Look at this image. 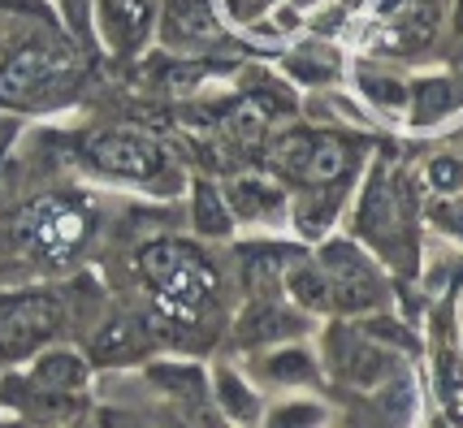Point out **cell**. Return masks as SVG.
I'll return each instance as SVG.
<instances>
[{
    "instance_id": "d6986e66",
    "label": "cell",
    "mask_w": 463,
    "mask_h": 428,
    "mask_svg": "<svg viewBox=\"0 0 463 428\" xmlns=\"http://www.w3.org/2000/svg\"><path fill=\"white\" fill-rule=\"evenodd\" d=\"M195 225H200L203 234H225L230 229V212H225L222 195L208 182L195 186Z\"/></svg>"
},
{
    "instance_id": "2e32d148",
    "label": "cell",
    "mask_w": 463,
    "mask_h": 428,
    "mask_svg": "<svg viewBox=\"0 0 463 428\" xmlns=\"http://www.w3.org/2000/svg\"><path fill=\"white\" fill-rule=\"evenodd\" d=\"M295 329H299L295 316H286L278 307L260 303L247 321H242V342H269V338H286V333H295Z\"/></svg>"
},
{
    "instance_id": "f1b7e54d",
    "label": "cell",
    "mask_w": 463,
    "mask_h": 428,
    "mask_svg": "<svg viewBox=\"0 0 463 428\" xmlns=\"http://www.w3.org/2000/svg\"><path fill=\"white\" fill-rule=\"evenodd\" d=\"M368 82V91L377 96V100H385V104H403L407 96L399 91V82H390V79H364Z\"/></svg>"
},
{
    "instance_id": "7402d4cb",
    "label": "cell",
    "mask_w": 463,
    "mask_h": 428,
    "mask_svg": "<svg viewBox=\"0 0 463 428\" xmlns=\"http://www.w3.org/2000/svg\"><path fill=\"white\" fill-rule=\"evenodd\" d=\"M222 117H225V130H230L234 139L251 143L256 135H260V126H264V108L256 100H242V104H230Z\"/></svg>"
},
{
    "instance_id": "ffe728a7",
    "label": "cell",
    "mask_w": 463,
    "mask_h": 428,
    "mask_svg": "<svg viewBox=\"0 0 463 428\" xmlns=\"http://www.w3.org/2000/svg\"><path fill=\"white\" fill-rule=\"evenodd\" d=\"M290 294H295L303 307H312V312H321V307L334 303V299H329V282H325V273H317V268H295V273H290Z\"/></svg>"
},
{
    "instance_id": "e0dca14e",
    "label": "cell",
    "mask_w": 463,
    "mask_h": 428,
    "mask_svg": "<svg viewBox=\"0 0 463 428\" xmlns=\"http://www.w3.org/2000/svg\"><path fill=\"white\" fill-rule=\"evenodd\" d=\"M455 104V82L450 79H424L416 82V122H433Z\"/></svg>"
},
{
    "instance_id": "7a4b0ae2",
    "label": "cell",
    "mask_w": 463,
    "mask_h": 428,
    "mask_svg": "<svg viewBox=\"0 0 463 428\" xmlns=\"http://www.w3.org/2000/svg\"><path fill=\"white\" fill-rule=\"evenodd\" d=\"M87 229L91 225H87V212L79 204L43 195L14 217V243H18V251L35 256L43 265H61L87 243Z\"/></svg>"
},
{
    "instance_id": "d4e9b609",
    "label": "cell",
    "mask_w": 463,
    "mask_h": 428,
    "mask_svg": "<svg viewBox=\"0 0 463 428\" xmlns=\"http://www.w3.org/2000/svg\"><path fill=\"white\" fill-rule=\"evenodd\" d=\"M222 403H225V411H230V415H239V420H251V415H256L251 394H247V389H242L239 381L230 377V372L222 377Z\"/></svg>"
},
{
    "instance_id": "ac0fdd59",
    "label": "cell",
    "mask_w": 463,
    "mask_h": 428,
    "mask_svg": "<svg viewBox=\"0 0 463 428\" xmlns=\"http://www.w3.org/2000/svg\"><path fill=\"white\" fill-rule=\"evenodd\" d=\"M307 147H312V135L307 130H290L273 143V169H282L286 178H303V164H307Z\"/></svg>"
},
{
    "instance_id": "5b68a950",
    "label": "cell",
    "mask_w": 463,
    "mask_h": 428,
    "mask_svg": "<svg viewBox=\"0 0 463 428\" xmlns=\"http://www.w3.org/2000/svg\"><path fill=\"white\" fill-rule=\"evenodd\" d=\"M82 156H87V164H96L100 173L130 178V182H152L165 169V152L147 135H135V130L91 135V139L82 143Z\"/></svg>"
},
{
    "instance_id": "d6a6232c",
    "label": "cell",
    "mask_w": 463,
    "mask_h": 428,
    "mask_svg": "<svg viewBox=\"0 0 463 428\" xmlns=\"http://www.w3.org/2000/svg\"><path fill=\"white\" fill-rule=\"evenodd\" d=\"M269 0H230V9L239 14V18H251V14H260Z\"/></svg>"
},
{
    "instance_id": "8fae6325",
    "label": "cell",
    "mask_w": 463,
    "mask_h": 428,
    "mask_svg": "<svg viewBox=\"0 0 463 428\" xmlns=\"http://www.w3.org/2000/svg\"><path fill=\"white\" fill-rule=\"evenodd\" d=\"M147 347H152V342H147V333H143L139 321H126V316H118V321H109V325L96 333L91 355H96L100 364H126V359H139Z\"/></svg>"
},
{
    "instance_id": "ba28073f",
    "label": "cell",
    "mask_w": 463,
    "mask_h": 428,
    "mask_svg": "<svg viewBox=\"0 0 463 428\" xmlns=\"http://www.w3.org/2000/svg\"><path fill=\"white\" fill-rule=\"evenodd\" d=\"M360 229L373 238L377 247H394L399 238V229H403V217H399V208H394V191L385 178H373L368 186V195H364V208H360Z\"/></svg>"
},
{
    "instance_id": "8992f818",
    "label": "cell",
    "mask_w": 463,
    "mask_h": 428,
    "mask_svg": "<svg viewBox=\"0 0 463 428\" xmlns=\"http://www.w3.org/2000/svg\"><path fill=\"white\" fill-rule=\"evenodd\" d=\"M438 0H382L377 5V31H373V48L403 57V52H420L438 31Z\"/></svg>"
},
{
    "instance_id": "9a60e30c",
    "label": "cell",
    "mask_w": 463,
    "mask_h": 428,
    "mask_svg": "<svg viewBox=\"0 0 463 428\" xmlns=\"http://www.w3.org/2000/svg\"><path fill=\"white\" fill-rule=\"evenodd\" d=\"M438 394H442L446 415L463 424V364L455 350H442L438 355Z\"/></svg>"
},
{
    "instance_id": "52a82bcc",
    "label": "cell",
    "mask_w": 463,
    "mask_h": 428,
    "mask_svg": "<svg viewBox=\"0 0 463 428\" xmlns=\"http://www.w3.org/2000/svg\"><path fill=\"white\" fill-rule=\"evenodd\" d=\"M325 282H329V294H334V303L343 307V312H364V307L377 303V277H373V268L364 265L360 256L351 251L346 243H334L325 247Z\"/></svg>"
},
{
    "instance_id": "836d02e7",
    "label": "cell",
    "mask_w": 463,
    "mask_h": 428,
    "mask_svg": "<svg viewBox=\"0 0 463 428\" xmlns=\"http://www.w3.org/2000/svg\"><path fill=\"white\" fill-rule=\"evenodd\" d=\"M455 26H459V35H463V0H459V22H455Z\"/></svg>"
},
{
    "instance_id": "603a6c76",
    "label": "cell",
    "mask_w": 463,
    "mask_h": 428,
    "mask_svg": "<svg viewBox=\"0 0 463 428\" xmlns=\"http://www.w3.org/2000/svg\"><path fill=\"white\" fill-rule=\"evenodd\" d=\"M334 70H338V65L329 61V57H317L312 48H303V52L290 57V74L303 79V82H329L334 79Z\"/></svg>"
},
{
    "instance_id": "9c48e42d",
    "label": "cell",
    "mask_w": 463,
    "mask_h": 428,
    "mask_svg": "<svg viewBox=\"0 0 463 428\" xmlns=\"http://www.w3.org/2000/svg\"><path fill=\"white\" fill-rule=\"evenodd\" d=\"M239 260H242V282L251 290V299L269 303V294L278 290V277H282L286 260H299V256L290 247H247Z\"/></svg>"
},
{
    "instance_id": "5bb4252c",
    "label": "cell",
    "mask_w": 463,
    "mask_h": 428,
    "mask_svg": "<svg viewBox=\"0 0 463 428\" xmlns=\"http://www.w3.org/2000/svg\"><path fill=\"white\" fill-rule=\"evenodd\" d=\"M165 31H169V40L200 43V40H213V35H217V18H213L208 0H174Z\"/></svg>"
},
{
    "instance_id": "1f68e13d",
    "label": "cell",
    "mask_w": 463,
    "mask_h": 428,
    "mask_svg": "<svg viewBox=\"0 0 463 428\" xmlns=\"http://www.w3.org/2000/svg\"><path fill=\"white\" fill-rule=\"evenodd\" d=\"M278 420H282V424H312V420H317V411H312V407H295V411H282Z\"/></svg>"
},
{
    "instance_id": "cb8c5ba5",
    "label": "cell",
    "mask_w": 463,
    "mask_h": 428,
    "mask_svg": "<svg viewBox=\"0 0 463 428\" xmlns=\"http://www.w3.org/2000/svg\"><path fill=\"white\" fill-rule=\"evenodd\" d=\"M429 182H433V191H459L463 186V161H455V156H438V161L429 164Z\"/></svg>"
},
{
    "instance_id": "f546056e",
    "label": "cell",
    "mask_w": 463,
    "mask_h": 428,
    "mask_svg": "<svg viewBox=\"0 0 463 428\" xmlns=\"http://www.w3.org/2000/svg\"><path fill=\"white\" fill-rule=\"evenodd\" d=\"M438 221H446L450 229L463 234V204H438Z\"/></svg>"
},
{
    "instance_id": "6da1fadb",
    "label": "cell",
    "mask_w": 463,
    "mask_h": 428,
    "mask_svg": "<svg viewBox=\"0 0 463 428\" xmlns=\"http://www.w3.org/2000/svg\"><path fill=\"white\" fill-rule=\"evenodd\" d=\"M139 273L152 285L156 307L174 325H200L203 312L217 303V273L195 247L161 238L139 251Z\"/></svg>"
},
{
    "instance_id": "484cf974",
    "label": "cell",
    "mask_w": 463,
    "mask_h": 428,
    "mask_svg": "<svg viewBox=\"0 0 463 428\" xmlns=\"http://www.w3.org/2000/svg\"><path fill=\"white\" fill-rule=\"evenodd\" d=\"M307 372H312V364H307V355H299V350H286V355L269 359V377H278V381H303Z\"/></svg>"
},
{
    "instance_id": "4316f807",
    "label": "cell",
    "mask_w": 463,
    "mask_h": 428,
    "mask_svg": "<svg viewBox=\"0 0 463 428\" xmlns=\"http://www.w3.org/2000/svg\"><path fill=\"white\" fill-rule=\"evenodd\" d=\"M334 204H338V200H334V195L325 191L317 204L303 208V212H299V229H303V234H321L325 225H329V212H334Z\"/></svg>"
},
{
    "instance_id": "277c9868",
    "label": "cell",
    "mask_w": 463,
    "mask_h": 428,
    "mask_svg": "<svg viewBox=\"0 0 463 428\" xmlns=\"http://www.w3.org/2000/svg\"><path fill=\"white\" fill-rule=\"evenodd\" d=\"M61 316H65V307L48 290L5 299L0 303V364H18L26 355H35L61 329Z\"/></svg>"
},
{
    "instance_id": "83f0119b",
    "label": "cell",
    "mask_w": 463,
    "mask_h": 428,
    "mask_svg": "<svg viewBox=\"0 0 463 428\" xmlns=\"http://www.w3.org/2000/svg\"><path fill=\"white\" fill-rule=\"evenodd\" d=\"M65 5V14H70V26H74V35L79 40H91V22H87V0H61Z\"/></svg>"
},
{
    "instance_id": "7c38bea8",
    "label": "cell",
    "mask_w": 463,
    "mask_h": 428,
    "mask_svg": "<svg viewBox=\"0 0 463 428\" xmlns=\"http://www.w3.org/2000/svg\"><path fill=\"white\" fill-rule=\"evenodd\" d=\"M351 169V147L338 135H312L307 147V164H303L299 182H317V186H334Z\"/></svg>"
},
{
    "instance_id": "4dcf8cb0",
    "label": "cell",
    "mask_w": 463,
    "mask_h": 428,
    "mask_svg": "<svg viewBox=\"0 0 463 428\" xmlns=\"http://www.w3.org/2000/svg\"><path fill=\"white\" fill-rule=\"evenodd\" d=\"M360 364H385V355H377V350H368V355H360ZM364 381H377V377H385V368H360Z\"/></svg>"
},
{
    "instance_id": "4fadbf2b",
    "label": "cell",
    "mask_w": 463,
    "mask_h": 428,
    "mask_svg": "<svg viewBox=\"0 0 463 428\" xmlns=\"http://www.w3.org/2000/svg\"><path fill=\"white\" fill-rule=\"evenodd\" d=\"M31 381L43 389L79 394V389L87 386V364H82V355H74V350H43L40 359H35Z\"/></svg>"
},
{
    "instance_id": "30bf717a",
    "label": "cell",
    "mask_w": 463,
    "mask_h": 428,
    "mask_svg": "<svg viewBox=\"0 0 463 428\" xmlns=\"http://www.w3.org/2000/svg\"><path fill=\"white\" fill-rule=\"evenodd\" d=\"M104 26L121 52H135L152 26V0H100Z\"/></svg>"
},
{
    "instance_id": "3957f363",
    "label": "cell",
    "mask_w": 463,
    "mask_h": 428,
    "mask_svg": "<svg viewBox=\"0 0 463 428\" xmlns=\"http://www.w3.org/2000/svg\"><path fill=\"white\" fill-rule=\"evenodd\" d=\"M74 82V65L65 52L26 43L0 61V104L9 108H31V104L57 100L61 91Z\"/></svg>"
},
{
    "instance_id": "44dd1931",
    "label": "cell",
    "mask_w": 463,
    "mask_h": 428,
    "mask_svg": "<svg viewBox=\"0 0 463 428\" xmlns=\"http://www.w3.org/2000/svg\"><path fill=\"white\" fill-rule=\"evenodd\" d=\"M234 208H239L242 217H269V212L282 208V195L260 182H239L234 186Z\"/></svg>"
}]
</instances>
